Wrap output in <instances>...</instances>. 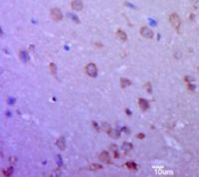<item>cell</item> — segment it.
<instances>
[{
	"label": "cell",
	"mask_w": 199,
	"mask_h": 177,
	"mask_svg": "<svg viewBox=\"0 0 199 177\" xmlns=\"http://www.w3.org/2000/svg\"><path fill=\"white\" fill-rule=\"evenodd\" d=\"M169 21L171 23V25L176 29V30H179L180 28V25H181V21L180 18L177 14H171L170 17H169Z\"/></svg>",
	"instance_id": "1"
},
{
	"label": "cell",
	"mask_w": 199,
	"mask_h": 177,
	"mask_svg": "<svg viewBox=\"0 0 199 177\" xmlns=\"http://www.w3.org/2000/svg\"><path fill=\"white\" fill-rule=\"evenodd\" d=\"M51 17H52V19L54 21H60V20H62V18H63V15H62L60 9L53 8V9L51 10Z\"/></svg>",
	"instance_id": "2"
},
{
	"label": "cell",
	"mask_w": 199,
	"mask_h": 177,
	"mask_svg": "<svg viewBox=\"0 0 199 177\" xmlns=\"http://www.w3.org/2000/svg\"><path fill=\"white\" fill-rule=\"evenodd\" d=\"M86 72L91 77H96L98 70H97V67L96 66L94 65L93 63H91V64H89V65L86 67Z\"/></svg>",
	"instance_id": "3"
},
{
	"label": "cell",
	"mask_w": 199,
	"mask_h": 177,
	"mask_svg": "<svg viewBox=\"0 0 199 177\" xmlns=\"http://www.w3.org/2000/svg\"><path fill=\"white\" fill-rule=\"evenodd\" d=\"M140 34H141L142 37L146 38V39H150L153 36V32L147 27H142L140 29Z\"/></svg>",
	"instance_id": "4"
},
{
	"label": "cell",
	"mask_w": 199,
	"mask_h": 177,
	"mask_svg": "<svg viewBox=\"0 0 199 177\" xmlns=\"http://www.w3.org/2000/svg\"><path fill=\"white\" fill-rule=\"evenodd\" d=\"M71 6H72V8L74 10H76V11H80V10L83 9V2H82L81 0H74L72 3H71Z\"/></svg>",
	"instance_id": "5"
},
{
	"label": "cell",
	"mask_w": 199,
	"mask_h": 177,
	"mask_svg": "<svg viewBox=\"0 0 199 177\" xmlns=\"http://www.w3.org/2000/svg\"><path fill=\"white\" fill-rule=\"evenodd\" d=\"M99 159L101 161H104L105 163H109V155L107 151H103L99 156Z\"/></svg>",
	"instance_id": "6"
},
{
	"label": "cell",
	"mask_w": 199,
	"mask_h": 177,
	"mask_svg": "<svg viewBox=\"0 0 199 177\" xmlns=\"http://www.w3.org/2000/svg\"><path fill=\"white\" fill-rule=\"evenodd\" d=\"M138 103H139V107H140V109L145 112L146 111L147 109H148V107H149V104H148V102L147 101H145L143 99H140L139 101H138Z\"/></svg>",
	"instance_id": "7"
},
{
	"label": "cell",
	"mask_w": 199,
	"mask_h": 177,
	"mask_svg": "<svg viewBox=\"0 0 199 177\" xmlns=\"http://www.w3.org/2000/svg\"><path fill=\"white\" fill-rule=\"evenodd\" d=\"M108 133L109 134L110 137H113V138H115V139H117V138L119 137V131H117V129H112V128H110V129L108 131Z\"/></svg>",
	"instance_id": "8"
},
{
	"label": "cell",
	"mask_w": 199,
	"mask_h": 177,
	"mask_svg": "<svg viewBox=\"0 0 199 177\" xmlns=\"http://www.w3.org/2000/svg\"><path fill=\"white\" fill-rule=\"evenodd\" d=\"M57 145H58V147L61 149V150H64V149H65L66 144H65V138H64L63 136H61L59 139L57 140Z\"/></svg>",
	"instance_id": "9"
},
{
	"label": "cell",
	"mask_w": 199,
	"mask_h": 177,
	"mask_svg": "<svg viewBox=\"0 0 199 177\" xmlns=\"http://www.w3.org/2000/svg\"><path fill=\"white\" fill-rule=\"evenodd\" d=\"M120 86H121V88H127L128 86H130V81L129 80H127V79H121L120 80Z\"/></svg>",
	"instance_id": "10"
},
{
	"label": "cell",
	"mask_w": 199,
	"mask_h": 177,
	"mask_svg": "<svg viewBox=\"0 0 199 177\" xmlns=\"http://www.w3.org/2000/svg\"><path fill=\"white\" fill-rule=\"evenodd\" d=\"M117 34H118V37L119 38L120 40H123V41H126V40H127V34H126L124 31H121V30H118Z\"/></svg>",
	"instance_id": "11"
},
{
	"label": "cell",
	"mask_w": 199,
	"mask_h": 177,
	"mask_svg": "<svg viewBox=\"0 0 199 177\" xmlns=\"http://www.w3.org/2000/svg\"><path fill=\"white\" fill-rule=\"evenodd\" d=\"M123 149H124L125 151H129V150H131V149H132L131 143H129V142H125V143L123 144Z\"/></svg>",
	"instance_id": "12"
},
{
	"label": "cell",
	"mask_w": 199,
	"mask_h": 177,
	"mask_svg": "<svg viewBox=\"0 0 199 177\" xmlns=\"http://www.w3.org/2000/svg\"><path fill=\"white\" fill-rule=\"evenodd\" d=\"M20 58H21V60L22 61H24V62H27L28 60H29V57H28V54L26 52H21L20 53Z\"/></svg>",
	"instance_id": "13"
},
{
	"label": "cell",
	"mask_w": 199,
	"mask_h": 177,
	"mask_svg": "<svg viewBox=\"0 0 199 177\" xmlns=\"http://www.w3.org/2000/svg\"><path fill=\"white\" fill-rule=\"evenodd\" d=\"M126 165H127V167L129 168V169H132V170H136V163H134V162H127Z\"/></svg>",
	"instance_id": "14"
},
{
	"label": "cell",
	"mask_w": 199,
	"mask_h": 177,
	"mask_svg": "<svg viewBox=\"0 0 199 177\" xmlns=\"http://www.w3.org/2000/svg\"><path fill=\"white\" fill-rule=\"evenodd\" d=\"M50 70H51V73H52L53 75H55L56 73H57V68H56L55 64H53V63H51V64H50Z\"/></svg>",
	"instance_id": "15"
},
{
	"label": "cell",
	"mask_w": 199,
	"mask_h": 177,
	"mask_svg": "<svg viewBox=\"0 0 199 177\" xmlns=\"http://www.w3.org/2000/svg\"><path fill=\"white\" fill-rule=\"evenodd\" d=\"M102 168V165H99V164H93V165H91L89 169L91 170H98V169H101Z\"/></svg>",
	"instance_id": "16"
},
{
	"label": "cell",
	"mask_w": 199,
	"mask_h": 177,
	"mask_svg": "<svg viewBox=\"0 0 199 177\" xmlns=\"http://www.w3.org/2000/svg\"><path fill=\"white\" fill-rule=\"evenodd\" d=\"M138 137H139V138H143V137H145V134L139 133V134H138Z\"/></svg>",
	"instance_id": "17"
}]
</instances>
